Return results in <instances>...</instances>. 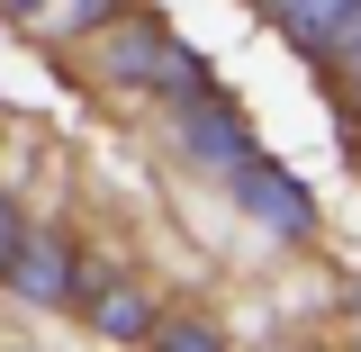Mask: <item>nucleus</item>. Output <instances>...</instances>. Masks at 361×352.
Wrapping results in <instances>:
<instances>
[{
	"mask_svg": "<svg viewBox=\"0 0 361 352\" xmlns=\"http://www.w3.org/2000/svg\"><path fill=\"white\" fill-rule=\"evenodd\" d=\"M9 280H18V298H37V308H73V298H90V271L73 262L63 235H27L18 262H9Z\"/></svg>",
	"mask_w": 361,
	"mask_h": 352,
	"instance_id": "f257e3e1",
	"label": "nucleus"
},
{
	"mask_svg": "<svg viewBox=\"0 0 361 352\" xmlns=\"http://www.w3.org/2000/svg\"><path fill=\"white\" fill-rule=\"evenodd\" d=\"M180 127H190V154H199V163H226V172H244V163H253V154H244V145H253V135H244V118H235V109H217L208 90L180 109Z\"/></svg>",
	"mask_w": 361,
	"mask_h": 352,
	"instance_id": "f03ea898",
	"label": "nucleus"
},
{
	"mask_svg": "<svg viewBox=\"0 0 361 352\" xmlns=\"http://www.w3.org/2000/svg\"><path fill=\"white\" fill-rule=\"evenodd\" d=\"M235 199H244V208H262L271 235H307V190H298V181H280L271 163H244V172H235Z\"/></svg>",
	"mask_w": 361,
	"mask_h": 352,
	"instance_id": "7ed1b4c3",
	"label": "nucleus"
},
{
	"mask_svg": "<svg viewBox=\"0 0 361 352\" xmlns=\"http://www.w3.org/2000/svg\"><path fill=\"white\" fill-rule=\"evenodd\" d=\"M90 316H99V334H118V344H135V334H154V325H163V316H154V298H145L135 280L90 289Z\"/></svg>",
	"mask_w": 361,
	"mask_h": 352,
	"instance_id": "20e7f679",
	"label": "nucleus"
},
{
	"mask_svg": "<svg viewBox=\"0 0 361 352\" xmlns=\"http://www.w3.org/2000/svg\"><path fill=\"white\" fill-rule=\"evenodd\" d=\"M361 0H289V9H280V18H289V37L307 45V54H325V45L343 37V18H353Z\"/></svg>",
	"mask_w": 361,
	"mask_h": 352,
	"instance_id": "39448f33",
	"label": "nucleus"
},
{
	"mask_svg": "<svg viewBox=\"0 0 361 352\" xmlns=\"http://www.w3.org/2000/svg\"><path fill=\"white\" fill-rule=\"evenodd\" d=\"M154 344H163V352H226L217 334H208V325H190V316H163V325H154Z\"/></svg>",
	"mask_w": 361,
	"mask_h": 352,
	"instance_id": "423d86ee",
	"label": "nucleus"
},
{
	"mask_svg": "<svg viewBox=\"0 0 361 352\" xmlns=\"http://www.w3.org/2000/svg\"><path fill=\"white\" fill-rule=\"evenodd\" d=\"M18 244H27V226H18L9 199H0V280H9V262H18Z\"/></svg>",
	"mask_w": 361,
	"mask_h": 352,
	"instance_id": "0eeeda50",
	"label": "nucleus"
},
{
	"mask_svg": "<svg viewBox=\"0 0 361 352\" xmlns=\"http://www.w3.org/2000/svg\"><path fill=\"white\" fill-rule=\"evenodd\" d=\"M343 109H353V118H361V82H353V99H343Z\"/></svg>",
	"mask_w": 361,
	"mask_h": 352,
	"instance_id": "6e6552de",
	"label": "nucleus"
},
{
	"mask_svg": "<svg viewBox=\"0 0 361 352\" xmlns=\"http://www.w3.org/2000/svg\"><path fill=\"white\" fill-rule=\"evenodd\" d=\"M262 9H271V18H280V9H289V0H262Z\"/></svg>",
	"mask_w": 361,
	"mask_h": 352,
	"instance_id": "1a4fd4ad",
	"label": "nucleus"
}]
</instances>
